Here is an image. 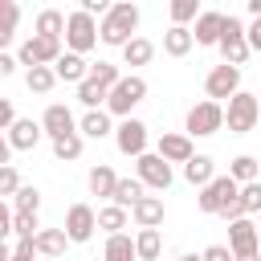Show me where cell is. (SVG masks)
I'll list each match as a JSON object with an SVG mask.
<instances>
[{"label": "cell", "instance_id": "obj_39", "mask_svg": "<svg viewBox=\"0 0 261 261\" xmlns=\"http://www.w3.org/2000/svg\"><path fill=\"white\" fill-rule=\"evenodd\" d=\"M237 200H241V212H245V216H249V212H261V179H253V184H245Z\"/></svg>", "mask_w": 261, "mask_h": 261}, {"label": "cell", "instance_id": "obj_46", "mask_svg": "<svg viewBox=\"0 0 261 261\" xmlns=\"http://www.w3.org/2000/svg\"><path fill=\"white\" fill-rule=\"evenodd\" d=\"M16 65H20V61H16L12 53H0V77H12V73H16Z\"/></svg>", "mask_w": 261, "mask_h": 261}, {"label": "cell", "instance_id": "obj_18", "mask_svg": "<svg viewBox=\"0 0 261 261\" xmlns=\"http://www.w3.org/2000/svg\"><path fill=\"white\" fill-rule=\"evenodd\" d=\"M41 122H33V118H16L12 126H8V143H12V151H33L37 143H41Z\"/></svg>", "mask_w": 261, "mask_h": 261}, {"label": "cell", "instance_id": "obj_8", "mask_svg": "<svg viewBox=\"0 0 261 261\" xmlns=\"http://www.w3.org/2000/svg\"><path fill=\"white\" fill-rule=\"evenodd\" d=\"M65 49H61V41L57 37H29V41H20V49H16V61L24 65V69H33V65H57V57H61Z\"/></svg>", "mask_w": 261, "mask_h": 261}, {"label": "cell", "instance_id": "obj_30", "mask_svg": "<svg viewBox=\"0 0 261 261\" xmlns=\"http://www.w3.org/2000/svg\"><path fill=\"white\" fill-rule=\"evenodd\" d=\"M135 253H139V261H159V253H163L159 228H139L135 232Z\"/></svg>", "mask_w": 261, "mask_h": 261}, {"label": "cell", "instance_id": "obj_7", "mask_svg": "<svg viewBox=\"0 0 261 261\" xmlns=\"http://www.w3.org/2000/svg\"><path fill=\"white\" fill-rule=\"evenodd\" d=\"M94 45H98V20H94V16H86L82 8H77V12H69V16H65V49H69V53H77V57H86Z\"/></svg>", "mask_w": 261, "mask_h": 261}, {"label": "cell", "instance_id": "obj_33", "mask_svg": "<svg viewBox=\"0 0 261 261\" xmlns=\"http://www.w3.org/2000/svg\"><path fill=\"white\" fill-rule=\"evenodd\" d=\"M24 86H29L33 94H49V90L57 86L53 65H33V69H24Z\"/></svg>", "mask_w": 261, "mask_h": 261}, {"label": "cell", "instance_id": "obj_45", "mask_svg": "<svg viewBox=\"0 0 261 261\" xmlns=\"http://www.w3.org/2000/svg\"><path fill=\"white\" fill-rule=\"evenodd\" d=\"M245 37H249V49H253V53H261V16H253V24H249V33H245Z\"/></svg>", "mask_w": 261, "mask_h": 261}, {"label": "cell", "instance_id": "obj_34", "mask_svg": "<svg viewBox=\"0 0 261 261\" xmlns=\"http://www.w3.org/2000/svg\"><path fill=\"white\" fill-rule=\"evenodd\" d=\"M82 147H86V139L73 130V135H61V139H53V155L61 159V163H73V159H82Z\"/></svg>", "mask_w": 261, "mask_h": 261}, {"label": "cell", "instance_id": "obj_47", "mask_svg": "<svg viewBox=\"0 0 261 261\" xmlns=\"http://www.w3.org/2000/svg\"><path fill=\"white\" fill-rule=\"evenodd\" d=\"M8 159H12V143L8 135H0V167H8Z\"/></svg>", "mask_w": 261, "mask_h": 261}, {"label": "cell", "instance_id": "obj_37", "mask_svg": "<svg viewBox=\"0 0 261 261\" xmlns=\"http://www.w3.org/2000/svg\"><path fill=\"white\" fill-rule=\"evenodd\" d=\"M12 232H16L20 241H33V237L41 232V224H37V212H16V216H12Z\"/></svg>", "mask_w": 261, "mask_h": 261}, {"label": "cell", "instance_id": "obj_48", "mask_svg": "<svg viewBox=\"0 0 261 261\" xmlns=\"http://www.w3.org/2000/svg\"><path fill=\"white\" fill-rule=\"evenodd\" d=\"M0 261H12V249H8V241H0Z\"/></svg>", "mask_w": 261, "mask_h": 261}, {"label": "cell", "instance_id": "obj_35", "mask_svg": "<svg viewBox=\"0 0 261 261\" xmlns=\"http://www.w3.org/2000/svg\"><path fill=\"white\" fill-rule=\"evenodd\" d=\"M257 171H261V167H257V155H237V159L228 163V175H232L241 188H245V184H253V179H257Z\"/></svg>", "mask_w": 261, "mask_h": 261}, {"label": "cell", "instance_id": "obj_22", "mask_svg": "<svg viewBox=\"0 0 261 261\" xmlns=\"http://www.w3.org/2000/svg\"><path fill=\"white\" fill-rule=\"evenodd\" d=\"M130 216H135L139 228H159L167 212H163V200H159V196H143V200L130 208Z\"/></svg>", "mask_w": 261, "mask_h": 261}, {"label": "cell", "instance_id": "obj_44", "mask_svg": "<svg viewBox=\"0 0 261 261\" xmlns=\"http://www.w3.org/2000/svg\"><path fill=\"white\" fill-rule=\"evenodd\" d=\"M12 216H16V212L0 200V241H8V232H12Z\"/></svg>", "mask_w": 261, "mask_h": 261}, {"label": "cell", "instance_id": "obj_38", "mask_svg": "<svg viewBox=\"0 0 261 261\" xmlns=\"http://www.w3.org/2000/svg\"><path fill=\"white\" fill-rule=\"evenodd\" d=\"M12 204H16V212H37L41 208V192L33 184H20V192L12 196Z\"/></svg>", "mask_w": 261, "mask_h": 261}, {"label": "cell", "instance_id": "obj_11", "mask_svg": "<svg viewBox=\"0 0 261 261\" xmlns=\"http://www.w3.org/2000/svg\"><path fill=\"white\" fill-rule=\"evenodd\" d=\"M135 175H139V184H143V188H155V192H167V188H171V179H175L171 163H163L155 151H147V155H139V159H135Z\"/></svg>", "mask_w": 261, "mask_h": 261}, {"label": "cell", "instance_id": "obj_24", "mask_svg": "<svg viewBox=\"0 0 261 261\" xmlns=\"http://www.w3.org/2000/svg\"><path fill=\"white\" fill-rule=\"evenodd\" d=\"M192 45H196L192 29H179V24H171V29L163 33V53H167V57H188V53H192Z\"/></svg>", "mask_w": 261, "mask_h": 261}, {"label": "cell", "instance_id": "obj_17", "mask_svg": "<svg viewBox=\"0 0 261 261\" xmlns=\"http://www.w3.org/2000/svg\"><path fill=\"white\" fill-rule=\"evenodd\" d=\"M220 29H224V12H200L196 16V29H192V37H196V45H204V49H216L220 45Z\"/></svg>", "mask_w": 261, "mask_h": 261}, {"label": "cell", "instance_id": "obj_9", "mask_svg": "<svg viewBox=\"0 0 261 261\" xmlns=\"http://www.w3.org/2000/svg\"><path fill=\"white\" fill-rule=\"evenodd\" d=\"M237 196H241V184H237L232 175H216L208 188H200L196 204H200V212H208V216H220V208H224V204H232Z\"/></svg>", "mask_w": 261, "mask_h": 261}, {"label": "cell", "instance_id": "obj_10", "mask_svg": "<svg viewBox=\"0 0 261 261\" xmlns=\"http://www.w3.org/2000/svg\"><path fill=\"white\" fill-rule=\"evenodd\" d=\"M204 94H208V102H220L224 106V98H232V94H241V69L237 65H212L208 69V77H204Z\"/></svg>", "mask_w": 261, "mask_h": 261}, {"label": "cell", "instance_id": "obj_25", "mask_svg": "<svg viewBox=\"0 0 261 261\" xmlns=\"http://www.w3.org/2000/svg\"><path fill=\"white\" fill-rule=\"evenodd\" d=\"M90 192L94 196H102V200H110L114 196V188H118V175H114V167L110 163H98V167H90Z\"/></svg>", "mask_w": 261, "mask_h": 261}, {"label": "cell", "instance_id": "obj_28", "mask_svg": "<svg viewBox=\"0 0 261 261\" xmlns=\"http://www.w3.org/2000/svg\"><path fill=\"white\" fill-rule=\"evenodd\" d=\"M16 24H20V4H16V0H0V53L12 45Z\"/></svg>", "mask_w": 261, "mask_h": 261}, {"label": "cell", "instance_id": "obj_23", "mask_svg": "<svg viewBox=\"0 0 261 261\" xmlns=\"http://www.w3.org/2000/svg\"><path fill=\"white\" fill-rule=\"evenodd\" d=\"M147 196V188L139 184V175H118V188H114V196H110V204H118V208H135L139 200Z\"/></svg>", "mask_w": 261, "mask_h": 261}, {"label": "cell", "instance_id": "obj_21", "mask_svg": "<svg viewBox=\"0 0 261 261\" xmlns=\"http://www.w3.org/2000/svg\"><path fill=\"white\" fill-rule=\"evenodd\" d=\"M184 179H188L192 188H208V184L216 179V163H212V155H192V159L184 163Z\"/></svg>", "mask_w": 261, "mask_h": 261}, {"label": "cell", "instance_id": "obj_29", "mask_svg": "<svg viewBox=\"0 0 261 261\" xmlns=\"http://www.w3.org/2000/svg\"><path fill=\"white\" fill-rule=\"evenodd\" d=\"M33 29H37V37H57V41H65V12H57V8H41Z\"/></svg>", "mask_w": 261, "mask_h": 261}, {"label": "cell", "instance_id": "obj_32", "mask_svg": "<svg viewBox=\"0 0 261 261\" xmlns=\"http://www.w3.org/2000/svg\"><path fill=\"white\" fill-rule=\"evenodd\" d=\"M151 57H155V45L147 37H135V41L122 45V65H147Z\"/></svg>", "mask_w": 261, "mask_h": 261}, {"label": "cell", "instance_id": "obj_20", "mask_svg": "<svg viewBox=\"0 0 261 261\" xmlns=\"http://www.w3.org/2000/svg\"><path fill=\"white\" fill-rule=\"evenodd\" d=\"M77 135L82 139H106V135H114V122H110L106 110H86L77 118Z\"/></svg>", "mask_w": 261, "mask_h": 261}, {"label": "cell", "instance_id": "obj_13", "mask_svg": "<svg viewBox=\"0 0 261 261\" xmlns=\"http://www.w3.org/2000/svg\"><path fill=\"white\" fill-rule=\"evenodd\" d=\"M228 249H232V257H257L261 253V232L249 216L228 224Z\"/></svg>", "mask_w": 261, "mask_h": 261}, {"label": "cell", "instance_id": "obj_16", "mask_svg": "<svg viewBox=\"0 0 261 261\" xmlns=\"http://www.w3.org/2000/svg\"><path fill=\"white\" fill-rule=\"evenodd\" d=\"M41 130H45L49 139L73 135V130H77V118H73V110H69L65 102H49V106H45V114H41Z\"/></svg>", "mask_w": 261, "mask_h": 261}, {"label": "cell", "instance_id": "obj_1", "mask_svg": "<svg viewBox=\"0 0 261 261\" xmlns=\"http://www.w3.org/2000/svg\"><path fill=\"white\" fill-rule=\"evenodd\" d=\"M139 8L130 4V0H122V4H110V12L102 16V24H98V41L102 45H126V41H135L139 33Z\"/></svg>", "mask_w": 261, "mask_h": 261}, {"label": "cell", "instance_id": "obj_49", "mask_svg": "<svg viewBox=\"0 0 261 261\" xmlns=\"http://www.w3.org/2000/svg\"><path fill=\"white\" fill-rule=\"evenodd\" d=\"M179 261H200V253H184V257H179Z\"/></svg>", "mask_w": 261, "mask_h": 261}, {"label": "cell", "instance_id": "obj_14", "mask_svg": "<svg viewBox=\"0 0 261 261\" xmlns=\"http://www.w3.org/2000/svg\"><path fill=\"white\" fill-rule=\"evenodd\" d=\"M114 143H118V151L130 155V159L147 155V122H139V118H122V122L114 126Z\"/></svg>", "mask_w": 261, "mask_h": 261}, {"label": "cell", "instance_id": "obj_27", "mask_svg": "<svg viewBox=\"0 0 261 261\" xmlns=\"http://www.w3.org/2000/svg\"><path fill=\"white\" fill-rule=\"evenodd\" d=\"M33 245H37L41 257H61L65 245H69V237H65V228H41V232L33 237Z\"/></svg>", "mask_w": 261, "mask_h": 261}, {"label": "cell", "instance_id": "obj_6", "mask_svg": "<svg viewBox=\"0 0 261 261\" xmlns=\"http://www.w3.org/2000/svg\"><path fill=\"white\" fill-rule=\"evenodd\" d=\"M224 126V106L220 102H196L192 110H188V118H184V135L188 139H208V135H216Z\"/></svg>", "mask_w": 261, "mask_h": 261}, {"label": "cell", "instance_id": "obj_5", "mask_svg": "<svg viewBox=\"0 0 261 261\" xmlns=\"http://www.w3.org/2000/svg\"><path fill=\"white\" fill-rule=\"evenodd\" d=\"M143 98H147V82H143L139 73H122V77H118V86H114V90H110V98H106V114L130 118V110H135Z\"/></svg>", "mask_w": 261, "mask_h": 261}, {"label": "cell", "instance_id": "obj_42", "mask_svg": "<svg viewBox=\"0 0 261 261\" xmlns=\"http://www.w3.org/2000/svg\"><path fill=\"white\" fill-rule=\"evenodd\" d=\"M200 261H232V249H228V245H208V249L200 253Z\"/></svg>", "mask_w": 261, "mask_h": 261}, {"label": "cell", "instance_id": "obj_19", "mask_svg": "<svg viewBox=\"0 0 261 261\" xmlns=\"http://www.w3.org/2000/svg\"><path fill=\"white\" fill-rule=\"evenodd\" d=\"M53 73H57V82H77V86H82V82L90 77V61L65 49V53L57 57V65H53Z\"/></svg>", "mask_w": 261, "mask_h": 261}, {"label": "cell", "instance_id": "obj_2", "mask_svg": "<svg viewBox=\"0 0 261 261\" xmlns=\"http://www.w3.org/2000/svg\"><path fill=\"white\" fill-rule=\"evenodd\" d=\"M118 65L114 61H98V65H90V77L77 86V102L86 106V110H102L106 106V98H110V90L118 86Z\"/></svg>", "mask_w": 261, "mask_h": 261}, {"label": "cell", "instance_id": "obj_26", "mask_svg": "<svg viewBox=\"0 0 261 261\" xmlns=\"http://www.w3.org/2000/svg\"><path fill=\"white\" fill-rule=\"evenodd\" d=\"M126 224H130V212H126V208H118V204H102V208H98V228H102L106 237H118Z\"/></svg>", "mask_w": 261, "mask_h": 261}, {"label": "cell", "instance_id": "obj_31", "mask_svg": "<svg viewBox=\"0 0 261 261\" xmlns=\"http://www.w3.org/2000/svg\"><path fill=\"white\" fill-rule=\"evenodd\" d=\"M102 261H139V253H135V237H126V232H118V237H106Z\"/></svg>", "mask_w": 261, "mask_h": 261}, {"label": "cell", "instance_id": "obj_15", "mask_svg": "<svg viewBox=\"0 0 261 261\" xmlns=\"http://www.w3.org/2000/svg\"><path fill=\"white\" fill-rule=\"evenodd\" d=\"M155 155H159L163 163H188V159L196 155V147H192V139H188L184 130H163L159 143H155Z\"/></svg>", "mask_w": 261, "mask_h": 261}, {"label": "cell", "instance_id": "obj_4", "mask_svg": "<svg viewBox=\"0 0 261 261\" xmlns=\"http://www.w3.org/2000/svg\"><path fill=\"white\" fill-rule=\"evenodd\" d=\"M224 122H228L232 135H249V130H257V122H261V102H257V94H249V90L232 94L228 106H224Z\"/></svg>", "mask_w": 261, "mask_h": 261}, {"label": "cell", "instance_id": "obj_40", "mask_svg": "<svg viewBox=\"0 0 261 261\" xmlns=\"http://www.w3.org/2000/svg\"><path fill=\"white\" fill-rule=\"evenodd\" d=\"M16 192H20V171L8 163V167H0V200H8Z\"/></svg>", "mask_w": 261, "mask_h": 261}, {"label": "cell", "instance_id": "obj_43", "mask_svg": "<svg viewBox=\"0 0 261 261\" xmlns=\"http://www.w3.org/2000/svg\"><path fill=\"white\" fill-rule=\"evenodd\" d=\"M77 8H82L86 16H106V12H110V4H106V0H82Z\"/></svg>", "mask_w": 261, "mask_h": 261}, {"label": "cell", "instance_id": "obj_12", "mask_svg": "<svg viewBox=\"0 0 261 261\" xmlns=\"http://www.w3.org/2000/svg\"><path fill=\"white\" fill-rule=\"evenodd\" d=\"M65 237H69V245H86L90 237H94V228H98V212L90 208V204H69V212H65Z\"/></svg>", "mask_w": 261, "mask_h": 261}, {"label": "cell", "instance_id": "obj_36", "mask_svg": "<svg viewBox=\"0 0 261 261\" xmlns=\"http://www.w3.org/2000/svg\"><path fill=\"white\" fill-rule=\"evenodd\" d=\"M167 12H171V24L188 29V20H196V16L204 12V8H200L196 0H171V8H167Z\"/></svg>", "mask_w": 261, "mask_h": 261}, {"label": "cell", "instance_id": "obj_3", "mask_svg": "<svg viewBox=\"0 0 261 261\" xmlns=\"http://www.w3.org/2000/svg\"><path fill=\"white\" fill-rule=\"evenodd\" d=\"M245 33H249V24H245L241 16H232V12H224V29H220V45H216L220 57H224V65H237V69H241V65L249 61L253 49H249V37H245Z\"/></svg>", "mask_w": 261, "mask_h": 261}, {"label": "cell", "instance_id": "obj_41", "mask_svg": "<svg viewBox=\"0 0 261 261\" xmlns=\"http://www.w3.org/2000/svg\"><path fill=\"white\" fill-rule=\"evenodd\" d=\"M12 122H16V106H12V98H4V94H0V135H4Z\"/></svg>", "mask_w": 261, "mask_h": 261}]
</instances>
